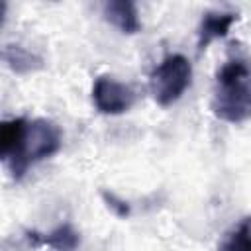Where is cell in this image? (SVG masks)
<instances>
[{"label": "cell", "instance_id": "obj_1", "mask_svg": "<svg viewBox=\"0 0 251 251\" xmlns=\"http://www.w3.org/2000/svg\"><path fill=\"white\" fill-rule=\"evenodd\" d=\"M61 141V129L51 120H6L0 127V157L18 180L31 165L55 155Z\"/></svg>", "mask_w": 251, "mask_h": 251}, {"label": "cell", "instance_id": "obj_2", "mask_svg": "<svg viewBox=\"0 0 251 251\" xmlns=\"http://www.w3.org/2000/svg\"><path fill=\"white\" fill-rule=\"evenodd\" d=\"M212 112L227 124L251 120V61L247 57H231L218 69Z\"/></svg>", "mask_w": 251, "mask_h": 251}, {"label": "cell", "instance_id": "obj_3", "mask_svg": "<svg viewBox=\"0 0 251 251\" xmlns=\"http://www.w3.org/2000/svg\"><path fill=\"white\" fill-rule=\"evenodd\" d=\"M190 80H192L190 61L180 53H171L153 69L149 86L155 102L167 108L173 106L186 92Z\"/></svg>", "mask_w": 251, "mask_h": 251}, {"label": "cell", "instance_id": "obj_4", "mask_svg": "<svg viewBox=\"0 0 251 251\" xmlns=\"http://www.w3.org/2000/svg\"><path fill=\"white\" fill-rule=\"evenodd\" d=\"M92 102L100 114L120 116L133 106L135 92L129 84L112 76H98L92 84Z\"/></svg>", "mask_w": 251, "mask_h": 251}, {"label": "cell", "instance_id": "obj_5", "mask_svg": "<svg viewBox=\"0 0 251 251\" xmlns=\"http://www.w3.org/2000/svg\"><path fill=\"white\" fill-rule=\"evenodd\" d=\"M237 22L233 12H206L198 25V49H206L214 39L226 37L229 27Z\"/></svg>", "mask_w": 251, "mask_h": 251}, {"label": "cell", "instance_id": "obj_6", "mask_svg": "<svg viewBox=\"0 0 251 251\" xmlns=\"http://www.w3.org/2000/svg\"><path fill=\"white\" fill-rule=\"evenodd\" d=\"M104 18L106 22H110L114 27H118L122 33L127 35H133L141 29L137 8L129 0H114L104 4Z\"/></svg>", "mask_w": 251, "mask_h": 251}, {"label": "cell", "instance_id": "obj_7", "mask_svg": "<svg viewBox=\"0 0 251 251\" xmlns=\"http://www.w3.org/2000/svg\"><path fill=\"white\" fill-rule=\"evenodd\" d=\"M27 241L33 245H47L51 251H75L80 243V237L69 224H63L45 235L37 231H29Z\"/></svg>", "mask_w": 251, "mask_h": 251}, {"label": "cell", "instance_id": "obj_8", "mask_svg": "<svg viewBox=\"0 0 251 251\" xmlns=\"http://www.w3.org/2000/svg\"><path fill=\"white\" fill-rule=\"evenodd\" d=\"M218 251H251V218L233 226L218 245Z\"/></svg>", "mask_w": 251, "mask_h": 251}, {"label": "cell", "instance_id": "obj_9", "mask_svg": "<svg viewBox=\"0 0 251 251\" xmlns=\"http://www.w3.org/2000/svg\"><path fill=\"white\" fill-rule=\"evenodd\" d=\"M4 61L16 73H29V71L41 67L39 57H35L33 53H29V51H25L24 47H18V45H8L4 49Z\"/></svg>", "mask_w": 251, "mask_h": 251}, {"label": "cell", "instance_id": "obj_10", "mask_svg": "<svg viewBox=\"0 0 251 251\" xmlns=\"http://www.w3.org/2000/svg\"><path fill=\"white\" fill-rule=\"evenodd\" d=\"M102 196H104V200L108 202V206L120 216V218H126V216H129V206H127V202H124V200H120L118 196H114L112 192L108 194V192H102Z\"/></svg>", "mask_w": 251, "mask_h": 251}]
</instances>
